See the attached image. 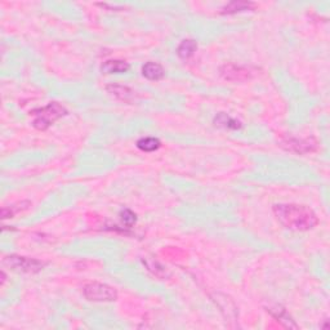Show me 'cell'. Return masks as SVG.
<instances>
[{"label": "cell", "mask_w": 330, "mask_h": 330, "mask_svg": "<svg viewBox=\"0 0 330 330\" xmlns=\"http://www.w3.org/2000/svg\"><path fill=\"white\" fill-rule=\"evenodd\" d=\"M274 214L284 227L294 231H309L317 226L319 219L312 209L304 205L276 204Z\"/></svg>", "instance_id": "cell-1"}, {"label": "cell", "mask_w": 330, "mask_h": 330, "mask_svg": "<svg viewBox=\"0 0 330 330\" xmlns=\"http://www.w3.org/2000/svg\"><path fill=\"white\" fill-rule=\"evenodd\" d=\"M66 114H68V110L63 106L59 105L58 102H52L47 105L46 107L32 111L31 115L35 118L32 121V125L39 130H46Z\"/></svg>", "instance_id": "cell-2"}, {"label": "cell", "mask_w": 330, "mask_h": 330, "mask_svg": "<svg viewBox=\"0 0 330 330\" xmlns=\"http://www.w3.org/2000/svg\"><path fill=\"white\" fill-rule=\"evenodd\" d=\"M83 294L88 301L92 302H113L118 298V293L114 288L101 282H91L84 285Z\"/></svg>", "instance_id": "cell-3"}, {"label": "cell", "mask_w": 330, "mask_h": 330, "mask_svg": "<svg viewBox=\"0 0 330 330\" xmlns=\"http://www.w3.org/2000/svg\"><path fill=\"white\" fill-rule=\"evenodd\" d=\"M4 263L16 271L27 272V274H36L46 266V263L40 262V260L34 259V258L19 257V255H9L4 259Z\"/></svg>", "instance_id": "cell-4"}, {"label": "cell", "mask_w": 330, "mask_h": 330, "mask_svg": "<svg viewBox=\"0 0 330 330\" xmlns=\"http://www.w3.org/2000/svg\"><path fill=\"white\" fill-rule=\"evenodd\" d=\"M282 147H285L289 151H293V152L307 153L316 150L317 142L314 140V138H307V140L287 138L285 141H282Z\"/></svg>", "instance_id": "cell-5"}, {"label": "cell", "mask_w": 330, "mask_h": 330, "mask_svg": "<svg viewBox=\"0 0 330 330\" xmlns=\"http://www.w3.org/2000/svg\"><path fill=\"white\" fill-rule=\"evenodd\" d=\"M221 75L230 81H244L252 78V73L249 69L236 66V64H225L221 69Z\"/></svg>", "instance_id": "cell-6"}, {"label": "cell", "mask_w": 330, "mask_h": 330, "mask_svg": "<svg viewBox=\"0 0 330 330\" xmlns=\"http://www.w3.org/2000/svg\"><path fill=\"white\" fill-rule=\"evenodd\" d=\"M213 301L215 302L218 307H219L221 312L225 315L226 319H228L230 321H236L237 319V310L236 306L230 298H228L227 295L221 294V293H215L213 295Z\"/></svg>", "instance_id": "cell-7"}, {"label": "cell", "mask_w": 330, "mask_h": 330, "mask_svg": "<svg viewBox=\"0 0 330 330\" xmlns=\"http://www.w3.org/2000/svg\"><path fill=\"white\" fill-rule=\"evenodd\" d=\"M107 92L113 94L114 97H116L118 100L124 101V102H130L135 100V92L131 91L130 88L125 85H119V84H110L107 85Z\"/></svg>", "instance_id": "cell-8"}, {"label": "cell", "mask_w": 330, "mask_h": 330, "mask_svg": "<svg viewBox=\"0 0 330 330\" xmlns=\"http://www.w3.org/2000/svg\"><path fill=\"white\" fill-rule=\"evenodd\" d=\"M142 74L148 80H160L165 75L163 66L156 62H147L142 68Z\"/></svg>", "instance_id": "cell-9"}, {"label": "cell", "mask_w": 330, "mask_h": 330, "mask_svg": "<svg viewBox=\"0 0 330 330\" xmlns=\"http://www.w3.org/2000/svg\"><path fill=\"white\" fill-rule=\"evenodd\" d=\"M101 70L103 74H121L129 70V64L124 61H119V59H111L102 64Z\"/></svg>", "instance_id": "cell-10"}, {"label": "cell", "mask_w": 330, "mask_h": 330, "mask_svg": "<svg viewBox=\"0 0 330 330\" xmlns=\"http://www.w3.org/2000/svg\"><path fill=\"white\" fill-rule=\"evenodd\" d=\"M214 124L217 126H221V128H227V129H234V130H237V129L241 128V123L236 119L231 118L227 114H218L214 118Z\"/></svg>", "instance_id": "cell-11"}, {"label": "cell", "mask_w": 330, "mask_h": 330, "mask_svg": "<svg viewBox=\"0 0 330 330\" xmlns=\"http://www.w3.org/2000/svg\"><path fill=\"white\" fill-rule=\"evenodd\" d=\"M196 49H197V44H196L195 40L192 39H186L182 43L178 46L177 54L180 56V58L182 59H188L195 54Z\"/></svg>", "instance_id": "cell-12"}, {"label": "cell", "mask_w": 330, "mask_h": 330, "mask_svg": "<svg viewBox=\"0 0 330 330\" xmlns=\"http://www.w3.org/2000/svg\"><path fill=\"white\" fill-rule=\"evenodd\" d=\"M269 311L271 312V315L275 317V319H277V321L282 322V324H284L285 326L294 327V329H297V327H298V326H297V324H295V322L293 321L292 317L289 316V314L287 312V310L282 309V307L276 306L275 309H270Z\"/></svg>", "instance_id": "cell-13"}, {"label": "cell", "mask_w": 330, "mask_h": 330, "mask_svg": "<svg viewBox=\"0 0 330 330\" xmlns=\"http://www.w3.org/2000/svg\"><path fill=\"white\" fill-rule=\"evenodd\" d=\"M143 263L146 265V267H147L148 271L152 272L156 277H160V279H164V277H165V279H167V277L170 276V274L167 271V269H165L164 266H161L160 263L156 262V260L146 259V260H143Z\"/></svg>", "instance_id": "cell-14"}, {"label": "cell", "mask_w": 330, "mask_h": 330, "mask_svg": "<svg viewBox=\"0 0 330 330\" xmlns=\"http://www.w3.org/2000/svg\"><path fill=\"white\" fill-rule=\"evenodd\" d=\"M161 146L160 141L158 138L153 137H145L141 138L137 142V147L140 148L141 151H145V152H152V151H156Z\"/></svg>", "instance_id": "cell-15"}, {"label": "cell", "mask_w": 330, "mask_h": 330, "mask_svg": "<svg viewBox=\"0 0 330 330\" xmlns=\"http://www.w3.org/2000/svg\"><path fill=\"white\" fill-rule=\"evenodd\" d=\"M254 4L249 3V2H232V3L227 4L223 8V13H237V12H244L249 11L250 8H253Z\"/></svg>", "instance_id": "cell-16"}, {"label": "cell", "mask_w": 330, "mask_h": 330, "mask_svg": "<svg viewBox=\"0 0 330 330\" xmlns=\"http://www.w3.org/2000/svg\"><path fill=\"white\" fill-rule=\"evenodd\" d=\"M29 205H30L29 202H24V203H19V204L12 205V207H9V208L4 207L3 209H2V217H3V219L14 217V215H16L17 213H19V212H22V210L27 209V208H29Z\"/></svg>", "instance_id": "cell-17"}, {"label": "cell", "mask_w": 330, "mask_h": 330, "mask_svg": "<svg viewBox=\"0 0 330 330\" xmlns=\"http://www.w3.org/2000/svg\"><path fill=\"white\" fill-rule=\"evenodd\" d=\"M120 215H121V221H123V223L125 226H128V227H131V226L136 223V221H137V217H136V214L131 212L130 209L121 210Z\"/></svg>", "instance_id": "cell-18"}]
</instances>
